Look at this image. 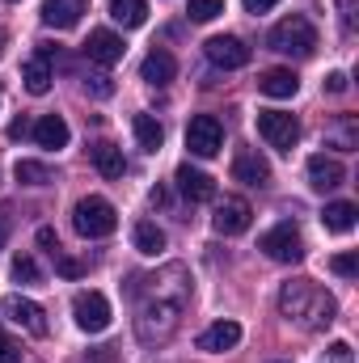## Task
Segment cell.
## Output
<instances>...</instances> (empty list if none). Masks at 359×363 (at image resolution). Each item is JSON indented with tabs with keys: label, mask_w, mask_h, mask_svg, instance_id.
Returning <instances> with one entry per match:
<instances>
[{
	"label": "cell",
	"mask_w": 359,
	"mask_h": 363,
	"mask_svg": "<svg viewBox=\"0 0 359 363\" xmlns=\"http://www.w3.org/2000/svg\"><path fill=\"white\" fill-rule=\"evenodd\" d=\"M279 313L304 330H321L334 321V296L321 291L313 279H292L279 287Z\"/></svg>",
	"instance_id": "cell-2"
},
{
	"label": "cell",
	"mask_w": 359,
	"mask_h": 363,
	"mask_svg": "<svg viewBox=\"0 0 359 363\" xmlns=\"http://www.w3.org/2000/svg\"><path fill=\"white\" fill-rule=\"evenodd\" d=\"M4 47H9V34H4V30H0V55H4Z\"/></svg>",
	"instance_id": "cell-43"
},
{
	"label": "cell",
	"mask_w": 359,
	"mask_h": 363,
	"mask_svg": "<svg viewBox=\"0 0 359 363\" xmlns=\"http://www.w3.org/2000/svg\"><path fill=\"white\" fill-rule=\"evenodd\" d=\"M118 355H114V347H97L93 355H85V363H114Z\"/></svg>",
	"instance_id": "cell-38"
},
{
	"label": "cell",
	"mask_w": 359,
	"mask_h": 363,
	"mask_svg": "<svg viewBox=\"0 0 359 363\" xmlns=\"http://www.w3.org/2000/svg\"><path fill=\"white\" fill-rule=\"evenodd\" d=\"M89 157H93V165H97V174L101 178H123V169H127V161H123V148H114V144H93L89 148Z\"/></svg>",
	"instance_id": "cell-23"
},
{
	"label": "cell",
	"mask_w": 359,
	"mask_h": 363,
	"mask_svg": "<svg viewBox=\"0 0 359 363\" xmlns=\"http://www.w3.org/2000/svg\"><path fill=\"white\" fill-rule=\"evenodd\" d=\"M296 89H300V81L292 68H267L258 77V93H267V97H296Z\"/></svg>",
	"instance_id": "cell-21"
},
{
	"label": "cell",
	"mask_w": 359,
	"mask_h": 363,
	"mask_svg": "<svg viewBox=\"0 0 359 363\" xmlns=\"http://www.w3.org/2000/svg\"><path fill=\"white\" fill-rule=\"evenodd\" d=\"M330 359L334 363H351V342H330Z\"/></svg>",
	"instance_id": "cell-37"
},
{
	"label": "cell",
	"mask_w": 359,
	"mask_h": 363,
	"mask_svg": "<svg viewBox=\"0 0 359 363\" xmlns=\"http://www.w3.org/2000/svg\"><path fill=\"white\" fill-rule=\"evenodd\" d=\"M26 131H30V123H26V118H17V123H13V127H9V135H13V140H21V135H26Z\"/></svg>",
	"instance_id": "cell-41"
},
{
	"label": "cell",
	"mask_w": 359,
	"mask_h": 363,
	"mask_svg": "<svg viewBox=\"0 0 359 363\" xmlns=\"http://www.w3.org/2000/svg\"><path fill=\"white\" fill-rule=\"evenodd\" d=\"M30 131H34V144H38V148H64V144H68V135H72V131H68V123H64L60 114H43Z\"/></svg>",
	"instance_id": "cell-20"
},
{
	"label": "cell",
	"mask_w": 359,
	"mask_h": 363,
	"mask_svg": "<svg viewBox=\"0 0 359 363\" xmlns=\"http://www.w3.org/2000/svg\"><path fill=\"white\" fill-rule=\"evenodd\" d=\"M131 131H136V144H140L144 152H161V144H165V127H161L153 114H136V118H131Z\"/></svg>",
	"instance_id": "cell-22"
},
{
	"label": "cell",
	"mask_w": 359,
	"mask_h": 363,
	"mask_svg": "<svg viewBox=\"0 0 359 363\" xmlns=\"http://www.w3.org/2000/svg\"><path fill=\"white\" fill-rule=\"evenodd\" d=\"M110 17L123 30H140L148 21V0H110Z\"/></svg>",
	"instance_id": "cell-24"
},
{
	"label": "cell",
	"mask_w": 359,
	"mask_h": 363,
	"mask_svg": "<svg viewBox=\"0 0 359 363\" xmlns=\"http://www.w3.org/2000/svg\"><path fill=\"white\" fill-rule=\"evenodd\" d=\"M72 317H77V325H81L85 334H101V330L110 325V300H106L101 291H81V296L72 300Z\"/></svg>",
	"instance_id": "cell-9"
},
{
	"label": "cell",
	"mask_w": 359,
	"mask_h": 363,
	"mask_svg": "<svg viewBox=\"0 0 359 363\" xmlns=\"http://www.w3.org/2000/svg\"><path fill=\"white\" fill-rule=\"evenodd\" d=\"M194 279L182 262H170L153 274H136L131 279V300H136V338L144 347L170 342L182 325V313L190 304Z\"/></svg>",
	"instance_id": "cell-1"
},
{
	"label": "cell",
	"mask_w": 359,
	"mask_h": 363,
	"mask_svg": "<svg viewBox=\"0 0 359 363\" xmlns=\"http://www.w3.org/2000/svg\"><path fill=\"white\" fill-rule=\"evenodd\" d=\"M326 93H347V77L343 72H330L326 77Z\"/></svg>",
	"instance_id": "cell-39"
},
{
	"label": "cell",
	"mask_w": 359,
	"mask_h": 363,
	"mask_svg": "<svg viewBox=\"0 0 359 363\" xmlns=\"http://www.w3.org/2000/svg\"><path fill=\"white\" fill-rule=\"evenodd\" d=\"M178 190L190 199V203H211L216 199V182L207 178L203 169H194V165H178Z\"/></svg>",
	"instance_id": "cell-18"
},
{
	"label": "cell",
	"mask_w": 359,
	"mask_h": 363,
	"mask_svg": "<svg viewBox=\"0 0 359 363\" xmlns=\"http://www.w3.org/2000/svg\"><path fill=\"white\" fill-rule=\"evenodd\" d=\"M250 220H254V207H250L241 194H224L220 207H216V216H211V228H216L220 237H241V233L250 228Z\"/></svg>",
	"instance_id": "cell-8"
},
{
	"label": "cell",
	"mask_w": 359,
	"mask_h": 363,
	"mask_svg": "<svg viewBox=\"0 0 359 363\" xmlns=\"http://www.w3.org/2000/svg\"><path fill=\"white\" fill-rule=\"evenodd\" d=\"M258 135L267 140L270 148L292 152L296 140H300V118L296 114H283V110H258Z\"/></svg>",
	"instance_id": "cell-5"
},
{
	"label": "cell",
	"mask_w": 359,
	"mask_h": 363,
	"mask_svg": "<svg viewBox=\"0 0 359 363\" xmlns=\"http://www.w3.org/2000/svg\"><path fill=\"white\" fill-rule=\"evenodd\" d=\"M140 77H144L153 89H165V85L178 77V60H174L170 51H161V47H157V51H148V55H144V64H140Z\"/></svg>",
	"instance_id": "cell-15"
},
{
	"label": "cell",
	"mask_w": 359,
	"mask_h": 363,
	"mask_svg": "<svg viewBox=\"0 0 359 363\" xmlns=\"http://www.w3.org/2000/svg\"><path fill=\"white\" fill-rule=\"evenodd\" d=\"M9 271H13V279H17V283H43V271H38V262H34L30 254H17Z\"/></svg>",
	"instance_id": "cell-29"
},
{
	"label": "cell",
	"mask_w": 359,
	"mask_h": 363,
	"mask_svg": "<svg viewBox=\"0 0 359 363\" xmlns=\"http://www.w3.org/2000/svg\"><path fill=\"white\" fill-rule=\"evenodd\" d=\"M38 245L55 258V254H60V237H55V228H38Z\"/></svg>",
	"instance_id": "cell-35"
},
{
	"label": "cell",
	"mask_w": 359,
	"mask_h": 363,
	"mask_svg": "<svg viewBox=\"0 0 359 363\" xmlns=\"http://www.w3.org/2000/svg\"><path fill=\"white\" fill-rule=\"evenodd\" d=\"M267 47L279 51V55H292V60H309V55L317 51V26H313L304 13H292V17H283L279 26H270Z\"/></svg>",
	"instance_id": "cell-3"
},
{
	"label": "cell",
	"mask_w": 359,
	"mask_h": 363,
	"mask_svg": "<svg viewBox=\"0 0 359 363\" xmlns=\"http://www.w3.org/2000/svg\"><path fill=\"white\" fill-rule=\"evenodd\" d=\"M245 4V13H267V9H275L279 0H241Z\"/></svg>",
	"instance_id": "cell-40"
},
{
	"label": "cell",
	"mask_w": 359,
	"mask_h": 363,
	"mask_svg": "<svg viewBox=\"0 0 359 363\" xmlns=\"http://www.w3.org/2000/svg\"><path fill=\"white\" fill-rule=\"evenodd\" d=\"M123 38L114 34V30H93L89 43H85V55H89L93 64H101V68H110V64H118L123 60Z\"/></svg>",
	"instance_id": "cell-16"
},
{
	"label": "cell",
	"mask_w": 359,
	"mask_h": 363,
	"mask_svg": "<svg viewBox=\"0 0 359 363\" xmlns=\"http://www.w3.org/2000/svg\"><path fill=\"white\" fill-rule=\"evenodd\" d=\"M85 89H89L93 97H110V93H114V81H110L106 72H93L89 81H85Z\"/></svg>",
	"instance_id": "cell-33"
},
{
	"label": "cell",
	"mask_w": 359,
	"mask_h": 363,
	"mask_svg": "<svg viewBox=\"0 0 359 363\" xmlns=\"http://www.w3.org/2000/svg\"><path fill=\"white\" fill-rule=\"evenodd\" d=\"M0 363H21V347L0 330Z\"/></svg>",
	"instance_id": "cell-34"
},
{
	"label": "cell",
	"mask_w": 359,
	"mask_h": 363,
	"mask_svg": "<svg viewBox=\"0 0 359 363\" xmlns=\"http://www.w3.org/2000/svg\"><path fill=\"white\" fill-rule=\"evenodd\" d=\"M85 9H89V0H43V21L51 30H72Z\"/></svg>",
	"instance_id": "cell-17"
},
{
	"label": "cell",
	"mask_w": 359,
	"mask_h": 363,
	"mask_svg": "<svg viewBox=\"0 0 359 363\" xmlns=\"http://www.w3.org/2000/svg\"><path fill=\"white\" fill-rule=\"evenodd\" d=\"M347 182V169H343V161L338 157H326V152H317V157H309V186L313 190H338Z\"/></svg>",
	"instance_id": "cell-12"
},
{
	"label": "cell",
	"mask_w": 359,
	"mask_h": 363,
	"mask_svg": "<svg viewBox=\"0 0 359 363\" xmlns=\"http://www.w3.org/2000/svg\"><path fill=\"white\" fill-rule=\"evenodd\" d=\"M51 47H38V55L34 60H26V68H21V81H26V93H34V97H43V93L51 89Z\"/></svg>",
	"instance_id": "cell-14"
},
{
	"label": "cell",
	"mask_w": 359,
	"mask_h": 363,
	"mask_svg": "<svg viewBox=\"0 0 359 363\" xmlns=\"http://www.w3.org/2000/svg\"><path fill=\"white\" fill-rule=\"evenodd\" d=\"M237 342H241V325H237V321H216V325H207V330L199 334V351H211V355L233 351Z\"/></svg>",
	"instance_id": "cell-19"
},
{
	"label": "cell",
	"mask_w": 359,
	"mask_h": 363,
	"mask_svg": "<svg viewBox=\"0 0 359 363\" xmlns=\"http://www.w3.org/2000/svg\"><path fill=\"white\" fill-rule=\"evenodd\" d=\"M203 51H207V60H211L216 68H245L250 55H254L237 34H216V38L203 43Z\"/></svg>",
	"instance_id": "cell-11"
},
{
	"label": "cell",
	"mask_w": 359,
	"mask_h": 363,
	"mask_svg": "<svg viewBox=\"0 0 359 363\" xmlns=\"http://www.w3.org/2000/svg\"><path fill=\"white\" fill-rule=\"evenodd\" d=\"M72 228L81 233V237H110L114 228H118V211H114V203L110 199H101V194H89V199H81L77 207H72Z\"/></svg>",
	"instance_id": "cell-4"
},
{
	"label": "cell",
	"mask_w": 359,
	"mask_h": 363,
	"mask_svg": "<svg viewBox=\"0 0 359 363\" xmlns=\"http://www.w3.org/2000/svg\"><path fill=\"white\" fill-rule=\"evenodd\" d=\"M326 140H330L334 148H343V152L359 148V127H355V118H351V114H347V118H338V123L326 131Z\"/></svg>",
	"instance_id": "cell-27"
},
{
	"label": "cell",
	"mask_w": 359,
	"mask_h": 363,
	"mask_svg": "<svg viewBox=\"0 0 359 363\" xmlns=\"http://www.w3.org/2000/svg\"><path fill=\"white\" fill-rule=\"evenodd\" d=\"M4 317L13 321V325H21L26 334H34V338H47V313H43V304H34V300H26V296H9L4 304Z\"/></svg>",
	"instance_id": "cell-10"
},
{
	"label": "cell",
	"mask_w": 359,
	"mask_h": 363,
	"mask_svg": "<svg viewBox=\"0 0 359 363\" xmlns=\"http://www.w3.org/2000/svg\"><path fill=\"white\" fill-rule=\"evenodd\" d=\"M55 271L64 274V279H81V274H85V262H77V258H68V254L60 250V254H55Z\"/></svg>",
	"instance_id": "cell-31"
},
{
	"label": "cell",
	"mask_w": 359,
	"mask_h": 363,
	"mask_svg": "<svg viewBox=\"0 0 359 363\" xmlns=\"http://www.w3.org/2000/svg\"><path fill=\"white\" fill-rule=\"evenodd\" d=\"M186 13H190V21H199V26H203V21H216V17L224 13V0H190V9H186Z\"/></svg>",
	"instance_id": "cell-30"
},
{
	"label": "cell",
	"mask_w": 359,
	"mask_h": 363,
	"mask_svg": "<svg viewBox=\"0 0 359 363\" xmlns=\"http://www.w3.org/2000/svg\"><path fill=\"white\" fill-rule=\"evenodd\" d=\"M4 241H9V220L0 216V250H4Z\"/></svg>",
	"instance_id": "cell-42"
},
{
	"label": "cell",
	"mask_w": 359,
	"mask_h": 363,
	"mask_svg": "<svg viewBox=\"0 0 359 363\" xmlns=\"http://www.w3.org/2000/svg\"><path fill=\"white\" fill-rule=\"evenodd\" d=\"M343 9V34H355V0H338Z\"/></svg>",
	"instance_id": "cell-36"
},
{
	"label": "cell",
	"mask_w": 359,
	"mask_h": 363,
	"mask_svg": "<svg viewBox=\"0 0 359 363\" xmlns=\"http://www.w3.org/2000/svg\"><path fill=\"white\" fill-rule=\"evenodd\" d=\"M330 271L343 274V279H355V274H359V258H355V254H338V258L330 262Z\"/></svg>",
	"instance_id": "cell-32"
},
{
	"label": "cell",
	"mask_w": 359,
	"mask_h": 363,
	"mask_svg": "<svg viewBox=\"0 0 359 363\" xmlns=\"http://www.w3.org/2000/svg\"><path fill=\"white\" fill-rule=\"evenodd\" d=\"M258 250L267 254L270 262H300V258H304L300 228H296V224H275L270 233L258 237Z\"/></svg>",
	"instance_id": "cell-7"
},
{
	"label": "cell",
	"mask_w": 359,
	"mask_h": 363,
	"mask_svg": "<svg viewBox=\"0 0 359 363\" xmlns=\"http://www.w3.org/2000/svg\"><path fill=\"white\" fill-rule=\"evenodd\" d=\"M186 148H190V157H216L220 148H224V127H220V118L216 114H194L190 118V127H186Z\"/></svg>",
	"instance_id": "cell-6"
},
{
	"label": "cell",
	"mask_w": 359,
	"mask_h": 363,
	"mask_svg": "<svg viewBox=\"0 0 359 363\" xmlns=\"http://www.w3.org/2000/svg\"><path fill=\"white\" fill-rule=\"evenodd\" d=\"M233 178L245 182V186H267V182H270L267 157H263L258 148H241V152L233 157Z\"/></svg>",
	"instance_id": "cell-13"
},
{
	"label": "cell",
	"mask_w": 359,
	"mask_h": 363,
	"mask_svg": "<svg viewBox=\"0 0 359 363\" xmlns=\"http://www.w3.org/2000/svg\"><path fill=\"white\" fill-rule=\"evenodd\" d=\"M131 241H136V250H140V254H148V258H157V254L165 250V233H161L153 220H140V224H136V233H131Z\"/></svg>",
	"instance_id": "cell-26"
},
{
	"label": "cell",
	"mask_w": 359,
	"mask_h": 363,
	"mask_svg": "<svg viewBox=\"0 0 359 363\" xmlns=\"http://www.w3.org/2000/svg\"><path fill=\"white\" fill-rule=\"evenodd\" d=\"M355 216H359V207L343 199V203H330V207L321 211V224H326L330 233H351V228H355Z\"/></svg>",
	"instance_id": "cell-25"
},
{
	"label": "cell",
	"mask_w": 359,
	"mask_h": 363,
	"mask_svg": "<svg viewBox=\"0 0 359 363\" xmlns=\"http://www.w3.org/2000/svg\"><path fill=\"white\" fill-rule=\"evenodd\" d=\"M13 178L21 182V186H47L51 182V169L43 161H17L13 165Z\"/></svg>",
	"instance_id": "cell-28"
}]
</instances>
